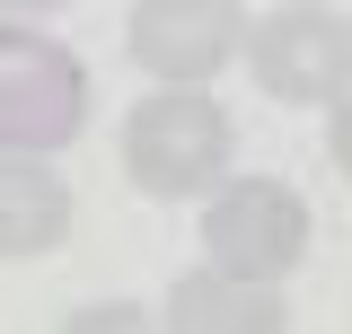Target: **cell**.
I'll return each mask as SVG.
<instances>
[{"label": "cell", "mask_w": 352, "mask_h": 334, "mask_svg": "<svg viewBox=\"0 0 352 334\" xmlns=\"http://www.w3.org/2000/svg\"><path fill=\"white\" fill-rule=\"evenodd\" d=\"M124 176L132 194H150V203H194V194H212L229 159H238V132L220 115V97L185 80H159V97H141L124 115Z\"/></svg>", "instance_id": "6da1fadb"}, {"label": "cell", "mask_w": 352, "mask_h": 334, "mask_svg": "<svg viewBox=\"0 0 352 334\" xmlns=\"http://www.w3.org/2000/svg\"><path fill=\"white\" fill-rule=\"evenodd\" d=\"M88 132V62L44 27L0 18V150H71Z\"/></svg>", "instance_id": "7a4b0ae2"}, {"label": "cell", "mask_w": 352, "mask_h": 334, "mask_svg": "<svg viewBox=\"0 0 352 334\" xmlns=\"http://www.w3.org/2000/svg\"><path fill=\"white\" fill-rule=\"evenodd\" d=\"M317 220L282 176H220L203 203V264L238 273V282H291L308 264Z\"/></svg>", "instance_id": "3957f363"}, {"label": "cell", "mask_w": 352, "mask_h": 334, "mask_svg": "<svg viewBox=\"0 0 352 334\" xmlns=\"http://www.w3.org/2000/svg\"><path fill=\"white\" fill-rule=\"evenodd\" d=\"M238 53H247V71L273 106H326L352 80V18L326 0H282V9L247 18Z\"/></svg>", "instance_id": "277c9868"}, {"label": "cell", "mask_w": 352, "mask_h": 334, "mask_svg": "<svg viewBox=\"0 0 352 334\" xmlns=\"http://www.w3.org/2000/svg\"><path fill=\"white\" fill-rule=\"evenodd\" d=\"M124 44H132V62H141L150 80L203 88V80H220V71L238 62L247 9H238V0H132Z\"/></svg>", "instance_id": "5b68a950"}, {"label": "cell", "mask_w": 352, "mask_h": 334, "mask_svg": "<svg viewBox=\"0 0 352 334\" xmlns=\"http://www.w3.org/2000/svg\"><path fill=\"white\" fill-rule=\"evenodd\" d=\"M168 326H176V334H282V326H291V308H282L273 282H238V273L203 264V273H176Z\"/></svg>", "instance_id": "8992f818"}, {"label": "cell", "mask_w": 352, "mask_h": 334, "mask_svg": "<svg viewBox=\"0 0 352 334\" xmlns=\"http://www.w3.org/2000/svg\"><path fill=\"white\" fill-rule=\"evenodd\" d=\"M71 238V185L44 150H0V255H53Z\"/></svg>", "instance_id": "52a82bcc"}, {"label": "cell", "mask_w": 352, "mask_h": 334, "mask_svg": "<svg viewBox=\"0 0 352 334\" xmlns=\"http://www.w3.org/2000/svg\"><path fill=\"white\" fill-rule=\"evenodd\" d=\"M326 150H335V176L352 185V80L326 97Z\"/></svg>", "instance_id": "ba28073f"}, {"label": "cell", "mask_w": 352, "mask_h": 334, "mask_svg": "<svg viewBox=\"0 0 352 334\" xmlns=\"http://www.w3.org/2000/svg\"><path fill=\"white\" fill-rule=\"evenodd\" d=\"M53 9H71V0H0V18H53Z\"/></svg>", "instance_id": "9c48e42d"}]
</instances>
